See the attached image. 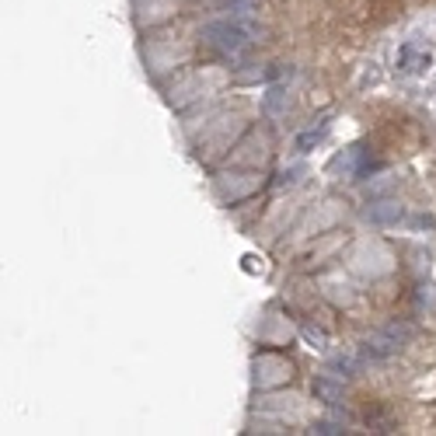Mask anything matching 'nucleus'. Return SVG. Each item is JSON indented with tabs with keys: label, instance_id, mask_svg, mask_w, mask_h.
Masks as SVG:
<instances>
[{
	"label": "nucleus",
	"instance_id": "obj_1",
	"mask_svg": "<svg viewBox=\"0 0 436 436\" xmlns=\"http://www.w3.org/2000/svg\"><path fill=\"white\" fill-rule=\"evenodd\" d=\"M203 42H210L220 52H241L248 45V28H241L238 21H213L203 28Z\"/></svg>",
	"mask_w": 436,
	"mask_h": 436
},
{
	"label": "nucleus",
	"instance_id": "obj_2",
	"mask_svg": "<svg viewBox=\"0 0 436 436\" xmlns=\"http://www.w3.org/2000/svg\"><path fill=\"white\" fill-rule=\"evenodd\" d=\"M405 342L398 339V335H391L388 328L384 332H374L367 342H363V349H367V356H374V360H384V356H395L398 349H402Z\"/></svg>",
	"mask_w": 436,
	"mask_h": 436
},
{
	"label": "nucleus",
	"instance_id": "obj_3",
	"mask_svg": "<svg viewBox=\"0 0 436 436\" xmlns=\"http://www.w3.org/2000/svg\"><path fill=\"white\" fill-rule=\"evenodd\" d=\"M363 217L370 224H398L402 220V206L398 203H374V206L363 210Z\"/></svg>",
	"mask_w": 436,
	"mask_h": 436
},
{
	"label": "nucleus",
	"instance_id": "obj_4",
	"mask_svg": "<svg viewBox=\"0 0 436 436\" xmlns=\"http://www.w3.org/2000/svg\"><path fill=\"white\" fill-rule=\"evenodd\" d=\"M314 395L335 405V402H342V381H339V384H332V381H328V374H325V377H318V381H314Z\"/></svg>",
	"mask_w": 436,
	"mask_h": 436
},
{
	"label": "nucleus",
	"instance_id": "obj_5",
	"mask_svg": "<svg viewBox=\"0 0 436 436\" xmlns=\"http://www.w3.org/2000/svg\"><path fill=\"white\" fill-rule=\"evenodd\" d=\"M325 374H328V377H335V381H349V377H353V363L339 356V360H332V363H328V370H325Z\"/></svg>",
	"mask_w": 436,
	"mask_h": 436
},
{
	"label": "nucleus",
	"instance_id": "obj_6",
	"mask_svg": "<svg viewBox=\"0 0 436 436\" xmlns=\"http://www.w3.org/2000/svg\"><path fill=\"white\" fill-rule=\"evenodd\" d=\"M328 133V126H318V129H311V133H304L300 140H297V150H311L314 143H321V136Z\"/></svg>",
	"mask_w": 436,
	"mask_h": 436
},
{
	"label": "nucleus",
	"instance_id": "obj_7",
	"mask_svg": "<svg viewBox=\"0 0 436 436\" xmlns=\"http://www.w3.org/2000/svg\"><path fill=\"white\" fill-rule=\"evenodd\" d=\"M304 339H307V342H318V349L328 346V335H325L321 328H311V325H304Z\"/></svg>",
	"mask_w": 436,
	"mask_h": 436
},
{
	"label": "nucleus",
	"instance_id": "obj_8",
	"mask_svg": "<svg viewBox=\"0 0 436 436\" xmlns=\"http://www.w3.org/2000/svg\"><path fill=\"white\" fill-rule=\"evenodd\" d=\"M314 433L318 436H335V433H346L339 423H314Z\"/></svg>",
	"mask_w": 436,
	"mask_h": 436
}]
</instances>
